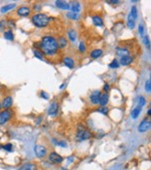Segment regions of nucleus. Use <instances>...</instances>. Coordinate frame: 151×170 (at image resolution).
<instances>
[{
	"mask_svg": "<svg viewBox=\"0 0 151 170\" xmlns=\"http://www.w3.org/2000/svg\"><path fill=\"white\" fill-rule=\"evenodd\" d=\"M53 141L57 142V143H55V144H57V145L61 146V147H67V144H65V142H63V141H61V142H57V141H55V140H53Z\"/></svg>",
	"mask_w": 151,
	"mask_h": 170,
	"instance_id": "obj_39",
	"label": "nucleus"
},
{
	"mask_svg": "<svg viewBox=\"0 0 151 170\" xmlns=\"http://www.w3.org/2000/svg\"><path fill=\"white\" fill-rule=\"evenodd\" d=\"M138 30H139V33H140L141 36H144V27H143V25H142V24L139 25Z\"/></svg>",
	"mask_w": 151,
	"mask_h": 170,
	"instance_id": "obj_37",
	"label": "nucleus"
},
{
	"mask_svg": "<svg viewBox=\"0 0 151 170\" xmlns=\"http://www.w3.org/2000/svg\"><path fill=\"white\" fill-rule=\"evenodd\" d=\"M1 108H2V106H1V103H0V110H1Z\"/></svg>",
	"mask_w": 151,
	"mask_h": 170,
	"instance_id": "obj_45",
	"label": "nucleus"
},
{
	"mask_svg": "<svg viewBox=\"0 0 151 170\" xmlns=\"http://www.w3.org/2000/svg\"><path fill=\"white\" fill-rule=\"evenodd\" d=\"M34 152L36 154L37 157L39 158H43L47 153V149L42 145H36L34 147Z\"/></svg>",
	"mask_w": 151,
	"mask_h": 170,
	"instance_id": "obj_5",
	"label": "nucleus"
},
{
	"mask_svg": "<svg viewBox=\"0 0 151 170\" xmlns=\"http://www.w3.org/2000/svg\"><path fill=\"white\" fill-rule=\"evenodd\" d=\"M57 46H59V48H65V47L67 46V40L65 37L63 36H61L59 39L57 40Z\"/></svg>",
	"mask_w": 151,
	"mask_h": 170,
	"instance_id": "obj_14",
	"label": "nucleus"
},
{
	"mask_svg": "<svg viewBox=\"0 0 151 170\" xmlns=\"http://www.w3.org/2000/svg\"><path fill=\"white\" fill-rule=\"evenodd\" d=\"M40 96H41V98L45 99V100H47V99H49V96H47V93H44V92H41L40 93Z\"/></svg>",
	"mask_w": 151,
	"mask_h": 170,
	"instance_id": "obj_41",
	"label": "nucleus"
},
{
	"mask_svg": "<svg viewBox=\"0 0 151 170\" xmlns=\"http://www.w3.org/2000/svg\"><path fill=\"white\" fill-rule=\"evenodd\" d=\"M71 10H73V12L78 13L79 11L81 10V4L79 2H71Z\"/></svg>",
	"mask_w": 151,
	"mask_h": 170,
	"instance_id": "obj_24",
	"label": "nucleus"
},
{
	"mask_svg": "<svg viewBox=\"0 0 151 170\" xmlns=\"http://www.w3.org/2000/svg\"><path fill=\"white\" fill-rule=\"evenodd\" d=\"M57 111H59V105H57V102H53L51 104L49 108V114L51 116H55L57 115Z\"/></svg>",
	"mask_w": 151,
	"mask_h": 170,
	"instance_id": "obj_9",
	"label": "nucleus"
},
{
	"mask_svg": "<svg viewBox=\"0 0 151 170\" xmlns=\"http://www.w3.org/2000/svg\"><path fill=\"white\" fill-rule=\"evenodd\" d=\"M100 96H101V93L100 91H95L92 95H91L90 99H91V102L93 103L94 105H98L99 104V100H100Z\"/></svg>",
	"mask_w": 151,
	"mask_h": 170,
	"instance_id": "obj_11",
	"label": "nucleus"
},
{
	"mask_svg": "<svg viewBox=\"0 0 151 170\" xmlns=\"http://www.w3.org/2000/svg\"><path fill=\"white\" fill-rule=\"evenodd\" d=\"M107 3H109V4L116 5V4H119V3H120V1H119V0H115V1H107Z\"/></svg>",
	"mask_w": 151,
	"mask_h": 170,
	"instance_id": "obj_40",
	"label": "nucleus"
},
{
	"mask_svg": "<svg viewBox=\"0 0 151 170\" xmlns=\"http://www.w3.org/2000/svg\"><path fill=\"white\" fill-rule=\"evenodd\" d=\"M16 6L15 4H7V5H5V6H2L1 7V9H0V11L2 13H5V12H7V11H9V10H12L14 7Z\"/></svg>",
	"mask_w": 151,
	"mask_h": 170,
	"instance_id": "obj_25",
	"label": "nucleus"
},
{
	"mask_svg": "<svg viewBox=\"0 0 151 170\" xmlns=\"http://www.w3.org/2000/svg\"><path fill=\"white\" fill-rule=\"evenodd\" d=\"M1 148H2V145H0V149H1Z\"/></svg>",
	"mask_w": 151,
	"mask_h": 170,
	"instance_id": "obj_46",
	"label": "nucleus"
},
{
	"mask_svg": "<svg viewBox=\"0 0 151 170\" xmlns=\"http://www.w3.org/2000/svg\"><path fill=\"white\" fill-rule=\"evenodd\" d=\"M79 50H80L81 52H84V51H86V46H85V43L84 42H81L80 43V46H79Z\"/></svg>",
	"mask_w": 151,
	"mask_h": 170,
	"instance_id": "obj_36",
	"label": "nucleus"
},
{
	"mask_svg": "<svg viewBox=\"0 0 151 170\" xmlns=\"http://www.w3.org/2000/svg\"><path fill=\"white\" fill-rule=\"evenodd\" d=\"M5 25H6V23H5V20L0 21V31L4 30V28H5Z\"/></svg>",
	"mask_w": 151,
	"mask_h": 170,
	"instance_id": "obj_38",
	"label": "nucleus"
},
{
	"mask_svg": "<svg viewBox=\"0 0 151 170\" xmlns=\"http://www.w3.org/2000/svg\"><path fill=\"white\" fill-rule=\"evenodd\" d=\"M19 170H37V167L35 164L27 163V164H25V165H23Z\"/></svg>",
	"mask_w": 151,
	"mask_h": 170,
	"instance_id": "obj_23",
	"label": "nucleus"
},
{
	"mask_svg": "<svg viewBox=\"0 0 151 170\" xmlns=\"http://www.w3.org/2000/svg\"><path fill=\"white\" fill-rule=\"evenodd\" d=\"M49 161L53 162V163H61L63 161V158L59 154H57V152H51L49 155Z\"/></svg>",
	"mask_w": 151,
	"mask_h": 170,
	"instance_id": "obj_7",
	"label": "nucleus"
},
{
	"mask_svg": "<svg viewBox=\"0 0 151 170\" xmlns=\"http://www.w3.org/2000/svg\"><path fill=\"white\" fill-rule=\"evenodd\" d=\"M63 87H65V84H63V85H61V86L59 87V88H61V89H63Z\"/></svg>",
	"mask_w": 151,
	"mask_h": 170,
	"instance_id": "obj_44",
	"label": "nucleus"
},
{
	"mask_svg": "<svg viewBox=\"0 0 151 170\" xmlns=\"http://www.w3.org/2000/svg\"><path fill=\"white\" fill-rule=\"evenodd\" d=\"M2 149L6 150L7 152H10L11 150H12V144H10V143L5 144V145H3V146H2Z\"/></svg>",
	"mask_w": 151,
	"mask_h": 170,
	"instance_id": "obj_31",
	"label": "nucleus"
},
{
	"mask_svg": "<svg viewBox=\"0 0 151 170\" xmlns=\"http://www.w3.org/2000/svg\"><path fill=\"white\" fill-rule=\"evenodd\" d=\"M49 20H51L47 14H44V13H37V14L33 15L32 18H31V21H32L33 24L36 27H39V28L47 26L49 23Z\"/></svg>",
	"mask_w": 151,
	"mask_h": 170,
	"instance_id": "obj_2",
	"label": "nucleus"
},
{
	"mask_svg": "<svg viewBox=\"0 0 151 170\" xmlns=\"http://www.w3.org/2000/svg\"><path fill=\"white\" fill-rule=\"evenodd\" d=\"M67 36H69V40H71V42H75V41L77 40V33H76V31L73 30V29H69V31H67Z\"/></svg>",
	"mask_w": 151,
	"mask_h": 170,
	"instance_id": "obj_21",
	"label": "nucleus"
},
{
	"mask_svg": "<svg viewBox=\"0 0 151 170\" xmlns=\"http://www.w3.org/2000/svg\"><path fill=\"white\" fill-rule=\"evenodd\" d=\"M92 20H93V22H94V24L97 25V26H103V24H104V21H103L102 17H100L99 15L93 16Z\"/></svg>",
	"mask_w": 151,
	"mask_h": 170,
	"instance_id": "obj_17",
	"label": "nucleus"
},
{
	"mask_svg": "<svg viewBox=\"0 0 151 170\" xmlns=\"http://www.w3.org/2000/svg\"><path fill=\"white\" fill-rule=\"evenodd\" d=\"M55 5H57L59 8L63 9V10H69V9H71V5H69V3L65 2V1H55Z\"/></svg>",
	"mask_w": 151,
	"mask_h": 170,
	"instance_id": "obj_12",
	"label": "nucleus"
},
{
	"mask_svg": "<svg viewBox=\"0 0 151 170\" xmlns=\"http://www.w3.org/2000/svg\"><path fill=\"white\" fill-rule=\"evenodd\" d=\"M109 102V95L108 93H104V94H101L100 96V100H99V104L101 107H105Z\"/></svg>",
	"mask_w": 151,
	"mask_h": 170,
	"instance_id": "obj_10",
	"label": "nucleus"
},
{
	"mask_svg": "<svg viewBox=\"0 0 151 170\" xmlns=\"http://www.w3.org/2000/svg\"><path fill=\"white\" fill-rule=\"evenodd\" d=\"M103 54V50L102 49H94V50L91 52V58H99L101 55Z\"/></svg>",
	"mask_w": 151,
	"mask_h": 170,
	"instance_id": "obj_22",
	"label": "nucleus"
},
{
	"mask_svg": "<svg viewBox=\"0 0 151 170\" xmlns=\"http://www.w3.org/2000/svg\"><path fill=\"white\" fill-rule=\"evenodd\" d=\"M33 54H34L35 58H39V60H42L43 58V53L40 50H37V49H33Z\"/></svg>",
	"mask_w": 151,
	"mask_h": 170,
	"instance_id": "obj_28",
	"label": "nucleus"
},
{
	"mask_svg": "<svg viewBox=\"0 0 151 170\" xmlns=\"http://www.w3.org/2000/svg\"><path fill=\"white\" fill-rule=\"evenodd\" d=\"M150 126H151L150 120H144V121L141 122L140 125H139L138 132H140V133H144V132H147L149 129H150Z\"/></svg>",
	"mask_w": 151,
	"mask_h": 170,
	"instance_id": "obj_6",
	"label": "nucleus"
},
{
	"mask_svg": "<svg viewBox=\"0 0 151 170\" xmlns=\"http://www.w3.org/2000/svg\"><path fill=\"white\" fill-rule=\"evenodd\" d=\"M119 66H120V64H119L117 60H114L110 65H109V67H110L111 69H118Z\"/></svg>",
	"mask_w": 151,
	"mask_h": 170,
	"instance_id": "obj_29",
	"label": "nucleus"
},
{
	"mask_svg": "<svg viewBox=\"0 0 151 170\" xmlns=\"http://www.w3.org/2000/svg\"><path fill=\"white\" fill-rule=\"evenodd\" d=\"M11 116L12 114H11L10 110H5L0 113V125H3L6 122H8L11 119Z\"/></svg>",
	"mask_w": 151,
	"mask_h": 170,
	"instance_id": "obj_4",
	"label": "nucleus"
},
{
	"mask_svg": "<svg viewBox=\"0 0 151 170\" xmlns=\"http://www.w3.org/2000/svg\"><path fill=\"white\" fill-rule=\"evenodd\" d=\"M147 114H148V116H150V115H151V110H150V109H149V110H148V112H147Z\"/></svg>",
	"mask_w": 151,
	"mask_h": 170,
	"instance_id": "obj_43",
	"label": "nucleus"
},
{
	"mask_svg": "<svg viewBox=\"0 0 151 170\" xmlns=\"http://www.w3.org/2000/svg\"><path fill=\"white\" fill-rule=\"evenodd\" d=\"M17 14L20 16H28L30 14V8L28 6H21L17 9Z\"/></svg>",
	"mask_w": 151,
	"mask_h": 170,
	"instance_id": "obj_8",
	"label": "nucleus"
},
{
	"mask_svg": "<svg viewBox=\"0 0 151 170\" xmlns=\"http://www.w3.org/2000/svg\"><path fill=\"white\" fill-rule=\"evenodd\" d=\"M39 47H40V51L45 55H53L59 50L57 39L51 35H47L41 38L39 42Z\"/></svg>",
	"mask_w": 151,
	"mask_h": 170,
	"instance_id": "obj_1",
	"label": "nucleus"
},
{
	"mask_svg": "<svg viewBox=\"0 0 151 170\" xmlns=\"http://www.w3.org/2000/svg\"><path fill=\"white\" fill-rule=\"evenodd\" d=\"M127 25H128L129 28L133 29V28H134V26H135V21L132 20V19H128V22H127Z\"/></svg>",
	"mask_w": 151,
	"mask_h": 170,
	"instance_id": "obj_33",
	"label": "nucleus"
},
{
	"mask_svg": "<svg viewBox=\"0 0 151 170\" xmlns=\"http://www.w3.org/2000/svg\"><path fill=\"white\" fill-rule=\"evenodd\" d=\"M91 137H92V133L85 129L84 126L82 127V125H79L78 133H77V136H76L77 141H84V140L90 139Z\"/></svg>",
	"mask_w": 151,
	"mask_h": 170,
	"instance_id": "obj_3",
	"label": "nucleus"
},
{
	"mask_svg": "<svg viewBox=\"0 0 151 170\" xmlns=\"http://www.w3.org/2000/svg\"><path fill=\"white\" fill-rule=\"evenodd\" d=\"M145 104H146V100H145L143 97H139V106L142 108V107L144 106Z\"/></svg>",
	"mask_w": 151,
	"mask_h": 170,
	"instance_id": "obj_35",
	"label": "nucleus"
},
{
	"mask_svg": "<svg viewBox=\"0 0 151 170\" xmlns=\"http://www.w3.org/2000/svg\"><path fill=\"white\" fill-rule=\"evenodd\" d=\"M98 112H100V113H102V114H104V115H107L108 114V112H109V109L108 108H106V107H101L100 109H98Z\"/></svg>",
	"mask_w": 151,
	"mask_h": 170,
	"instance_id": "obj_32",
	"label": "nucleus"
},
{
	"mask_svg": "<svg viewBox=\"0 0 151 170\" xmlns=\"http://www.w3.org/2000/svg\"><path fill=\"white\" fill-rule=\"evenodd\" d=\"M63 64H65V66L69 69H73V67H75V62H73V60L71 58H63Z\"/></svg>",
	"mask_w": 151,
	"mask_h": 170,
	"instance_id": "obj_19",
	"label": "nucleus"
},
{
	"mask_svg": "<svg viewBox=\"0 0 151 170\" xmlns=\"http://www.w3.org/2000/svg\"><path fill=\"white\" fill-rule=\"evenodd\" d=\"M4 38H6L7 40H13L14 39V34L11 30H7L4 32Z\"/></svg>",
	"mask_w": 151,
	"mask_h": 170,
	"instance_id": "obj_26",
	"label": "nucleus"
},
{
	"mask_svg": "<svg viewBox=\"0 0 151 170\" xmlns=\"http://www.w3.org/2000/svg\"><path fill=\"white\" fill-rule=\"evenodd\" d=\"M143 39H144V43L148 48H150V42H149V37L147 35H144L143 36Z\"/></svg>",
	"mask_w": 151,
	"mask_h": 170,
	"instance_id": "obj_34",
	"label": "nucleus"
},
{
	"mask_svg": "<svg viewBox=\"0 0 151 170\" xmlns=\"http://www.w3.org/2000/svg\"><path fill=\"white\" fill-rule=\"evenodd\" d=\"M104 91L106 93H108L109 91H110V86H109L108 84H105V86H104Z\"/></svg>",
	"mask_w": 151,
	"mask_h": 170,
	"instance_id": "obj_42",
	"label": "nucleus"
},
{
	"mask_svg": "<svg viewBox=\"0 0 151 170\" xmlns=\"http://www.w3.org/2000/svg\"><path fill=\"white\" fill-rule=\"evenodd\" d=\"M141 110H142V108H141L140 106H137L136 108H135L134 110L131 112V117H132L133 119H136V118H138L139 115H140V113H141Z\"/></svg>",
	"mask_w": 151,
	"mask_h": 170,
	"instance_id": "obj_20",
	"label": "nucleus"
},
{
	"mask_svg": "<svg viewBox=\"0 0 151 170\" xmlns=\"http://www.w3.org/2000/svg\"><path fill=\"white\" fill-rule=\"evenodd\" d=\"M145 91H146L147 93L151 92V81L150 80H147L146 83H145Z\"/></svg>",
	"mask_w": 151,
	"mask_h": 170,
	"instance_id": "obj_30",
	"label": "nucleus"
},
{
	"mask_svg": "<svg viewBox=\"0 0 151 170\" xmlns=\"http://www.w3.org/2000/svg\"><path fill=\"white\" fill-rule=\"evenodd\" d=\"M138 12H137V7L136 6H132V8H131V11H130V14H129L128 16V19H132V20H136L137 19V16H138Z\"/></svg>",
	"mask_w": 151,
	"mask_h": 170,
	"instance_id": "obj_18",
	"label": "nucleus"
},
{
	"mask_svg": "<svg viewBox=\"0 0 151 170\" xmlns=\"http://www.w3.org/2000/svg\"><path fill=\"white\" fill-rule=\"evenodd\" d=\"M1 106H2L3 108L6 109V110H8V108H10V107L12 106V98H11L10 96L6 97V98L3 100L2 104H1Z\"/></svg>",
	"mask_w": 151,
	"mask_h": 170,
	"instance_id": "obj_13",
	"label": "nucleus"
},
{
	"mask_svg": "<svg viewBox=\"0 0 151 170\" xmlns=\"http://www.w3.org/2000/svg\"><path fill=\"white\" fill-rule=\"evenodd\" d=\"M116 52L118 55H121V58L129 55V50L127 48H125V47H117Z\"/></svg>",
	"mask_w": 151,
	"mask_h": 170,
	"instance_id": "obj_16",
	"label": "nucleus"
},
{
	"mask_svg": "<svg viewBox=\"0 0 151 170\" xmlns=\"http://www.w3.org/2000/svg\"><path fill=\"white\" fill-rule=\"evenodd\" d=\"M67 16L69 17V18L73 19V20H78L80 15H79L78 13H75V12H69L67 14Z\"/></svg>",
	"mask_w": 151,
	"mask_h": 170,
	"instance_id": "obj_27",
	"label": "nucleus"
},
{
	"mask_svg": "<svg viewBox=\"0 0 151 170\" xmlns=\"http://www.w3.org/2000/svg\"><path fill=\"white\" fill-rule=\"evenodd\" d=\"M132 62H133V58L130 56V55L123 56V58H121V60H120V64L122 65V66H128V65H130Z\"/></svg>",
	"mask_w": 151,
	"mask_h": 170,
	"instance_id": "obj_15",
	"label": "nucleus"
}]
</instances>
